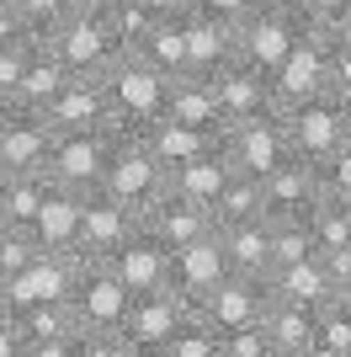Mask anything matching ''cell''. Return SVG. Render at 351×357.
<instances>
[{"instance_id":"obj_32","label":"cell","mask_w":351,"mask_h":357,"mask_svg":"<svg viewBox=\"0 0 351 357\" xmlns=\"http://www.w3.org/2000/svg\"><path fill=\"white\" fill-rule=\"evenodd\" d=\"M213 219L234 224V219H272L266 213V176H250V171H234L224 181V192L213 197Z\"/></svg>"},{"instance_id":"obj_18","label":"cell","mask_w":351,"mask_h":357,"mask_svg":"<svg viewBox=\"0 0 351 357\" xmlns=\"http://www.w3.org/2000/svg\"><path fill=\"white\" fill-rule=\"evenodd\" d=\"M112 267H117V278H123L133 294H155V288L176 283V251L160 235H149L144 224H139V235L112 256Z\"/></svg>"},{"instance_id":"obj_35","label":"cell","mask_w":351,"mask_h":357,"mask_svg":"<svg viewBox=\"0 0 351 357\" xmlns=\"http://www.w3.org/2000/svg\"><path fill=\"white\" fill-rule=\"evenodd\" d=\"M314 224L309 219H272V272L288 267V261H304L314 256Z\"/></svg>"},{"instance_id":"obj_23","label":"cell","mask_w":351,"mask_h":357,"mask_svg":"<svg viewBox=\"0 0 351 357\" xmlns=\"http://www.w3.org/2000/svg\"><path fill=\"white\" fill-rule=\"evenodd\" d=\"M165 112L181 123H197L208 134L224 139V107H219V91H213V75H171V91H165Z\"/></svg>"},{"instance_id":"obj_40","label":"cell","mask_w":351,"mask_h":357,"mask_svg":"<svg viewBox=\"0 0 351 357\" xmlns=\"http://www.w3.org/2000/svg\"><path fill=\"white\" fill-rule=\"evenodd\" d=\"M224 357H277V342H272V331L261 326H245V331H229L224 336Z\"/></svg>"},{"instance_id":"obj_54","label":"cell","mask_w":351,"mask_h":357,"mask_svg":"<svg viewBox=\"0 0 351 357\" xmlns=\"http://www.w3.org/2000/svg\"><path fill=\"white\" fill-rule=\"evenodd\" d=\"M0 310H6V304H0Z\"/></svg>"},{"instance_id":"obj_38","label":"cell","mask_w":351,"mask_h":357,"mask_svg":"<svg viewBox=\"0 0 351 357\" xmlns=\"http://www.w3.org/2000/svg\"><path fill=\"white\" fill-rule=\"evenodd\" d=\"M38 256H43V245H38V235L27 224H6V235H0V283L16 278V272H27Z\"/></svg>"},{"instance_id":"obj_25","label":"cell","mask_w":351,"mask_h":357,"mask_svg":"<svg viewBox=\"0 0 351 357\" xmlns=\"http://www.w3.org/2000/svg\"><path fill=\"white\" fill-rule=\"evenodd\" d=\"M272 294L292 298V304H309V310H320V304L341 298V283H336V272H330V261L314 251V256H304V261H288V267L272 272Z\"/></svg>"},{"instance_id":"obj_13","label":"cell","mask_w":351,"mask_h":357,"mask_svg":"<svg viewBox=\"0 0 351 357\" xmlns=\"http://www.w3.org/2000/svg\"><path fill=\"white\" fill-rule=\"evenodd\" d=\"M272 278H256V272H229L219 288L208 298H197L203 304V314L213 320V326L229 336V331H245V326H261L266 310H272Z\"/></svg>"},{"instance_id":"obj_20","label":"cell","mask_w":351,"mask_h":357,"mask_svg":"<svg viewBox=\"0 0 351 357\" xmlns=\"http://www.w3.org/2000/svg\"><path fill=\"white\" fill-rule=\"evenodd\" d=\"M139 224H144L149 235H160L171 251H181V245H192V240H203V235H213V229H219V219H213V208H208V203L181 197V192H165Z\"/></svg>"},{"instance_id":"obj_28","label":"cell","mask_w":351,"mask_h":357,"mask_svg":"<svg viewBox=\"0 0 351 357\" xmlns=\"http://www.w3.org/2000/svg\"><path fill=\"white\" fill-rule=\"evenodd\" d=\"M219 240L229 251L234 272H256V278H272V219H234L219 224Z\"/></svg>"},{"instance_id":"obj_47","label":"cell","mask_w":351,"mask_h":357,"mask_svg":"<svg viewBox=\"0 0 351 357\" xmlns=\"http://www.w3.org/2000/svg\"><path fill=\"white\" fill-rule=\"evenodd\" d=\"M330 43H336V48H351V6L330 22Z\"/></svg>"},{"instance_id":"obj_33","label":"cell","mask_w":351,"mask_h":357,"mask_svg":"<svg viewBox=\"0 0 351 357\" xmlns=\"http://www.w3.org/2000/svg\"><path fill=\"white\" fill-rule=\"evenodd\" d=\"M160 357H224V331L203 314V304H192Z\"/></svg>"},{"instance_id":"obj_22","label":"cell","mask_w":351,"mask_h":357,"mask_svg":"<svg viewBox=\"0 0 351 357\" xmlns=\"http://www.w3.org/2000/svg\"><path fill=\"white\" fill-rule=\"evenodd\" d=\"M181 32H187V70L192 75H219L224 64H234V27L229 22L192 6L181 16Z\"/></svg>"},{"instance_id":"obj_14","label":"cell","mask_w":351,"mask_h":357,"mask_svg":"<svg viewBox=\"0 0 351 357\" xmlns=\"http://www.w3.org/2000/svg\"><path fill=\"white\" fill-rule=\"evenodd\" d=\"M224 144H229L234 165H240V171H250V176H272V171H282V165L292 160V139H288L282 112H266V118L234 123L229 134H224Z\"/></svg>"},{"instance_id":"obj_21","label":"cell","mask_w":351,"mask_h":357,"mask_svg":"<svg viewBox=\"0 0 351 357\" xmlns=\"http://www.w3.org/2000/svg\"><path fill=\"white\" fill-rule=\"evenodd\" d=\"M75 80L70 59L54 48V38L48 32H32V48H27V75H22V91H16V102L22 107H38L43 112L48 102H54L58 91Z\"/></svg>"},{"instance_id":"obj_48","label":"cell","mask_w":351,"mask_h":357,"mask_svg":"<svg viewBox=\"0 0 351 357\" xmlns=\"http://www.w3.org/2000/svg\"><path fill=\"white\" fill-rule=\"evenodd\" d=\"M149 6H155L160 16H187L192 11V0H149Z\"/></svg>"},{"instance_id":"obj_29","label":"cell","mask_w":351,"mask_h":357,"mask_svg":"<svg viewBox=\"0 0 351 357\" xmlns=\"http://www.w3.org/2000/svg\"><path fill=\"white\" fill-rule=\"evenodd\" d=\"M266 331H272V342H277V357H314L320 310L292 304V298H272V310H266Z\"/></svg>"},{"instance_id":"obj_24","label":"cell","mask_w":351,"mask_h":357,"mask_svg":"<svg viewBox=\"0 0 351 357\" xmlns=\"http://www.w3.org/2000/svg\"><path fill=\"white\" fill-rule=\"evenodd\" d=\"M229 272H234V267H229V251H224L219 229L176 251V288H187L192 298H208L224 278H229Z\"/></svg>"},{"instance_id":"obj_37","label":"cell","mask_w":351,"mask_h":357,"mask_svg":"<svg viewBox=\"0 0 351 357\" xmlns=\"http://www.w3.org/2000/svg\"><path fill=\"white\" fill-rule=\"evenodd\" d=\"M107 16H112V27H117V38H123V48H144V38L165 22L149 0H123V6H117V11H107Z\"/></svg>"},{"instance_id":"obj_30","label":"cell","mask_w":351,"mask_h":357,"mask_svg":"<svg viewBox=\"0 0 351 357\" xmlns=\"http://www.w3.org/2000/svg\"><path fill=\"white\" fill-rule=\"evenodd\" d=\"M144 144L176 171V165H187L192 155L213 149V144H219V134H208V128H197V123H181V118H171V112H160V118L144 128Z\"/></svg>"},{"instance_id":"obj_51","label":"cell","mask_w":351,"mask_h":357,"mask_svg":"<svg viewBox=\"0 0 351 357\" xmlns=\"http://www.w3.org/2000/svg\"><path fill=\"white\" fill-rule=\"evenodd\" d=\"M341 298H346V304H351V283H346V288H341Z\"/></svg>"},{"instance_id":"obj_4","label":"cell","mask_w":351,"mask_h":357,"mask_svg":"<svg viewBox=\"0 0 351 357\" xmlns=\"http://www.w3.org/2000/svg\"><path fill=\"white\" fill-rule=\"evenodd\" d=\"M54 38V48L70 59L75 75H107L128 48H123V38H117L112 16L96 11V6H86V0H75L70 11L58 16V27L48 32Z\"/></svg>"},{"instance_id":"obj_55","label":"cell","mask_w":351,"mask_h":357,"mask_svg":"<svg viewBox=\"0 0 351 357\" xmlns=\"http://www.w3.org/2000/svg\"><path fill=\"white\" fill-rule=\"evenodd\" d=\"M0 112H6V107H0Z\"/></svg>"},{"instance_id":"obj_3","label":"cell","mask_w":351,"mask_h":357,"mask_svg":"<svg viewBox=\"0 0 351 357\" xmlns=\"http://www.w3.org/2000/svg\"><path fill=\"white\" fill-rule=\"evenodd\" d=\"M107 80V96H112V118H117V134H144L149 123L165 112V91H171V75L155 70L144 54H123L112 70L102 75Z\"/></svg>"},{"instance_id":"obj_50","label":"cell","mask_w":351,"mask_h":357,"mask_svg":"<svg viewBox=\"0 0 351 357\" xmlns=\"http://www.w3.org/2000/svg\"><path fill=\"white\" fill-rule=\"evenodd\" d=\"M256 6H292V0H256Z\"/></svg>"},{"instance_id":"obj_46","label":"cell","mask_w":351,"mask_h":357,"mask_svg":"<svg viewBox=\"0 0 351 357\" xmlns=\"http://www.w3.org/2000/svg\"><path fill=\"white\" fill-rule=\"evenodd\" d=\"M27 22H22V11H16V0H0V38H27Z\"/></svg>"},{"instance_id":"obj_17","label":"cell","mask_w":351,"mask_h":357,"mask_svg":"<svg viewBox=\"0 0 351 357\" xmlns=\"http://www.w3.org/2000/svg\"><path fill=\"white\" fill-rule=\"evenodd\" d=\"M43 118L54 123V134H70V128H112V134H117L112 96H107L102 75H75L70 86L43 107Z\"/></svg>"},{"instance_id":"obj_39","label":"cell","mask_w":351,"mask_h":357,"mask_svg":"<svg viewBox=\"0 0 351 357\" xmlns=\"http://www.w3.org/2000/svg\"><path fill=\"white\" fill-rule=\"evenodd\" d=\"M27 38H0V107H16V91H22V75H27Z\"/></svg>"},{"instance_id":"obj_44","label":"cell","mask_w":351,"mask_h":357,"mask_svg":"<svg viewBox=\"0 0 351 357\" xmlns=\"http://www.w3.org/2000/svg\"><path fill=\"white\" fill-rule=\"evenodd\" d=\"M192 6H197V11H208V16H219V22H229V27H240L256 0H192Z\"/></svg>"},{"instance_id":"obj_5","label":"cell","mask_w":351,"mask_h":357,"mask_svg":"<svg viewBox=\"0 0 351 357\" xmlns=\"http://www.w3.org/2000/svg\"><path fill=\"white\" fill-rule=\"evenodd\" d=\"M197 304V298L187 294V288H155V294H139L133 298V310H128V326L117 331V342H112V357H160L165 342L176 336V326L187 320V310Z\"/></svg>"},{"instance_id":"obj_45","label":"cell","mask_w":351,"mask_h":357,"mask_svg":"<svg viewBox=\"0 0 351 357\" xmlns=\"http://www.w3.org/2000/svg\"><path fill=\"white\" fill-rule=\"evenodd\" d=\"M330 91L351 102V48H336V70H330Z\"/></svg>"},{"instance_id":"obj_12","label":"cell","mask_w":351,"mask_h":357,"mask_svg":"<svg viewBox=\"0 0 351 357\" xmlns=\"http://www.w3.org/2000/svg\"><path fill=\"white\" fill-rule=\"evenodd\" d=\"M48 155H54V123L38 112V107H6L0 112V171L16 176V171H48Z\"/></svg>"},{"instance_id":"obj_11","label":"cell","mask_w":351,"mask_h":357,"mask_svg":"<svg viewBox=\"0 0 351 357\" xmlns=\"http://www.w3.org/2000/svg\"><path fill=\"white\" fill-rule=\"evenodd\" d=\"M139 235V213L128 203H117L112 192H86V208H80V240H75V256L80 261H112L128 240Z\"/></svg>"},{"instance_id":"obj_52","label":"cell","mask_w":351,"mask_h":357,"mask_svg":"<svg viewBox=\"0 0 351 357\" xmlns=\"http://www.w3.org/2000/svg\"><path fill=\"white\" fill-rule=\"evenodd\" d=\"M0 235H6V219H0Z\"/></svg>"},{"instance_id":"obj_43","label":"cell","mask_w":351,"mask_h":357,"mask_svg":"<svg viewBox=\"0 0 351 357\" xmlns=\"http://www.w3.org/2000/svg\"><path fill=\"white\" fill-rule=\"evenodd\" d=\"M346 6H351V0H292V11L304 16V22H314V27H330Z\"/></svg>"},{"instance_id":"obj_10","label":"cell","mask_w":351,"mask_h":357,"mask_svg":"<svg viewBox=\"0 0 351 357\" xmlns=\"http://www.w3.org/2000/svg\"><path fill=\"white\" fill-rule=\"evenodd\" d=\"M11 314L27 336V357H86V326L70 298H43V304H27Z\"/></svg>"},{"instance_id":"obj_36","label":"cell","mask_w":351,"mask_h":357,"mask_svg":"<svg viewBox=\"0 0 351 357\" xmlns=\"http://www.w3.org/2000/svg\"><path fill=\"white\" fill-rule=\"evenodd\" d=\"M314 357H351V304H346V298L320 304V336H314Z\"/></svg>"},{"instance_id":"obj_1","label":"cell","mask_w":351,"mask_h":357,"mask_svg":"<svg viewBox=\"0 0 351 357\" xmlns=\"http://www.w3.org/2000/svg\"><path fill=\"white\" fill-rule=\"evenodd\" d=\"M133 288L117 278L112 261H80V278H75V314L86 326V357H112L117 331L128 326V310H133Z\"/></svg>"},{"instance_id":"obj_26","label":"cell","mask_w":351,"mask_h":357,"mask_svg":"<svg viewBox=\"0 0 351 357\" xmlns=\"http://www.w3.org/2000/svg\"><path fill=\"white\" fill-rule=\"evenodd\" d=\"M240 165H234V155H229V144H213V149H203V155H192L187 165H176L171 171V192H181V197H197V203H208L213 208V197L224 192V181L234 176Z\"/></svg>"},{"instance_id":"obj_15","label":"cell","mask_w":351,"mask_h":357,"mask_svg":"<svg viewBox=\"0 0 351 357\" xmlns=\"http://www.w3.org/2000/svg\"><path fill=\"white\" fill-rule=\"evenodd\" d=\"M75 278H80V256L43 251L27 272H16V278L0 283V304H6V310H27V304H43V298H70Z\"/></svg>"},{"instance_id":"obj_19","label":"cell","mask_w":351,"mask_h":357,"mask_svg":"<svg viewBox=\"0 0 351 357\" xmlns=\"http://www.w3.org/2000/svg\"><path fill=\"white\" fill-rule=\"evenodd\" d=\"M320 197H325V181H320V165L314 160L292 155L282 171L266 176V213L272 219H309L320 208Z\"/></svg>"},{"instance_id":"obj_16","label":"cell","mask_w":351,"mask_h":357,"mask_svg":"<svg viewBox=\"0 0 351 357\" xmlns=\"http://www.w3.org/2000/svg\"><path fill=\"white\" fill-rule=\"evenodd\" d=\"M213 91H219V107H224V123H250V118H266V112H282L277 107V91H272V75H261L256 64L234 59L213 75ZM224 128V134H229Z\"/></svg>"},{"instance_id":"obj_42","label":"cell","mask_w":351,"mask_h":357,"mask_svg":"<svg viewBox=\"0 0 351 357\" xmlns=\"http://www.w3.org/2000/svg\"><path fill=\"white\" fill-rule=\"evenodd\" d=\"M75 0H16V11H22V22H27L32 32H54L58 16L70 11Z\"/></svg>"},{"instance_id":"obj_8","label":"cell","mask_w":351,"mask_h":357,"mask_svg":"<svg viewBox=\"0 0 351 357\" xmlns=\"http://www.w3.org/2000/svg\"><path fill=\"white\" fill-rule=\"evenodd\" d=\"M304 27L309 22L292 6H250V16L234 27V59L256 64L261 75H277V64L292 54Z\"/></svg>"},{"instance_id":"obj_9","label":"cell","mask_w":351,"mask_h":357,"mask_svg":"<svg viewBox=\"0 0 351 357\" xmlns=\"http://www.w3.org/2000/svg\"><path fill=\"white\" fill-rule=\"evenodd\" d=\"M112 128H70L54 134V155H48V176L70 192H96L112 160Z\"/></svg>"},{"instance_id":"obj_31","label":"cell","mask_w":351,"mask_h":357,"mask_svg":"<svg viewBox=\"0 0 351 357\" xmlns=\"http://www.w3.org/2000/svg\"><path fill=\"white\" fill-rule=\"evenodd\" d=\"M48 192H54V176H48V171H16V176H6L0 181V219L32 229V219L43 213Z\"/></svg>"},{"instance_id":"obj_27","label":"cell","mask_w":351,"mask_h":357,"mask_svg":"<svg viewBox=\"0 0 351 357\" xmlns=\"http://www.w3.org/2000/svg\"><path fill=\"white\" fill-rule=\"evenodd\" d=\"M80 208H86V192H70V187H58L48 192L43 213L32 219V235L43 251H70L75 256V240H80Z\"/></svg>"},{"instance_id":"obj_2","label":"cell","mask_w":351,"mask_h":357,"mask_svg":"<svg viewBox=\"0 0 351 357\" xmlns=\"http://www.w3.org/2000/svg\"><path fill=\"white\" fill-rule=\"evenodd\" d=\"M102 192H112L117 203H128V208L144 219V213L171 192V165L144 144V134H117L107 176H102Z\"/></svg>"},{"instance_id":"obj_53","label":"cell","mask_w":351,"mask_h":357,"mask_svg":"<svg viewBox=\"0 0 351 357\" xmlns=\"http://www.w3.org/2000/svg\"><path fill=\"white\" fill-rule=\"evenodd\" d=\"M0 181H6V171H0Z\"/></svg>"},{"instance_id":"obj_6","label":"cell","mask_w":351,"mask_h":357,"mask_svg":"<svg viewBox=\"0 0 351 357\" xmlns=\"http://www.w3.org/2000/svg\"><path fill=\"white\" fill-rule=\"evenodd\" d=\"M282 123H288V139H292V155H298V160L320 165V160H330L336 149L351 144V102H346V96H336V91L288 107Z\"/></svg>"},{"instance_id":"obj_41","label":"cell","mask_w":351,"mask_h":357,"mask_svg":"<svg viewBox=\"0 0 351 357\" xmlns=\"http://www.w3.org/2000/svg\"><path fill=\"white\" fill-rule=\"evenodd\" d=\"M320 181H325V197H341V203H351V144L336 149L330 160H320Z\"/></svg>"},{"instance_id":"obj_49","label":"cell","mask_w":351,"mask_h":357,"mask_svg":"<svg viewBox=\"0 0 351 357\" xmlns=\"http://www.w3.org/2000/svg\"><path fill=\"white\" fill-rule=\"evenodd\" d=\"M86 6H96V11H117L123 0H86Z\"/></svg>"},{"instance_id":"obj_7","label":"cell","mask_w":351,"mask_h":357,"mask_svg":"<svg viewBox=\"0 0 351 357\" xmlns=\"http://www.w3.org/2000/svg\"><path fill=\"white\" fill-rule=\"evenodd\" d=\"M330 70H336V43H330V27H314V22H309L304 38L292 43V54L277 64V75H272L277 107L288 112V107L309 102V96H325V91H330Z\"/></svg>"},{"instance_id":"obj_34","label":"cell","mask_w":351,"mask_h":357,"mask_svg":"<svg viewBox=\"0 0 351 357\" xmlns=\"http://www.w3.org/2000/svg\"><path fill=\"white\" fill-rule=\"evenodd\" d=\"M133 54H144L165 75H187V32H181V16H165L160 27L144 38V48H133Z\"/></svg>"}]
</instances>
